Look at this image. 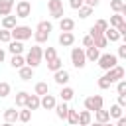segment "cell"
I'll return each instance as SVG.
<instances>
[{
  "mask_svg": "<svg viewBox=\"0 0 126 126\" xmlns=\"http://www.w3.org/2000/svg\"><path fill=\"white\" fill-rule=\"evenodd\" d=\"M41 53H43V49H41L39 45H33V47H30L28 55L24 57V59H26V65H28V67H32V69H35V67L41 63Z\"/></svg>",
  "mask_w": 126,
  "mask_h": 126,
  "instance_id": "obj_1",
  "label": "cell"
},
{
  "mask_svg": "<svg viewBox=\"0 0 126 126\" xmlns=\"http://www.w3.org/2000/svg\"><path fill=\"white\" fill-rule=\"evenodd\" d=\"M10 35L16 41H26V39H30L33 35V32H32L30 26H16L14 30H10Z\"/></svg>",
  "mask_w": 126,
  "mask_h": 126,
  "instance_id": "obj_2",
  "label": "cell"
},
{
  "mask_svg": "<svg viewBox=\"0 0 126 126\" xmlns=\"http://www.w3.org/2000/svg\"><path fill=\"white\" fill-rule=\"evenodd\" d=\"M96 63H98V67H100V69L108 71V69H112V67H116V65H118V57H116V55H112V53H102V55L96 59Z\"/></svg>",
  "mask_w": 126,
  "mask_h": 126,
  "instance_id": "obj_3",
  "label": "cell"
},
{
  "mask_svg": "<svg viewBox=\"0 0 126 126\" xmlns=\"http://www.w3.org/2000/svg\"><path fill=\"white\" fill-rule=\"evenodd\" d=\"M71 63H73L77 69H83V67L87 65L85 49H81V47H73V49H71Z\"/></svg>",
  "mask_w": 126,
  "mask_h": 126,
  "instance_id": "obj_4",
  "label": "cell"
},
{
  "mask_svg": "<svg viewBox=\"0 0 126 126\" xmlns=\"http://www.w3.org/2000/svg\"><path fill=\"white\" fill-rule=\"evenodd\" d=\"M102 96L100 94H91V96H87L85 98V110H89V112H96V110H100L102 108Z\"/></svg>",
  "mask_w": 126,
  "mask_h": 126,
  "instance_id": "obj_5",
  "label": "cell"
},
{
  "mask_svg": "<svg viewBox=\"0 0 126 126\" xmlns=\"http://www.w3.org/2000/svg\"><path fill=\"white\" fill-rule=\"evenodd\" d=\"M102 77H104V79H106V81H108L110 85H112V83H118L120 79H124V69H122L120 65H116V67L108 69V71H106V73H104Z\"/></svg>",
  "mask_w": 126,
  "mask_h": 126,
  "instance_id": "obj_6",
  "label": "cell"
},
{
  "mask_svg": "<svg viewBox=\"0 0 126 126\" xmlns=\"http://www.w3.org/2000/svg\"><path fill=\"white\" fill-rule=\"evenodd\" d=\"M32 14V4L28 0H20L16 4V18H28Z\"/></svg>",
  "mask_w": 126,
  "mask_h": 126,
  "instance_id": "obj_7",
  "label": "cell"
},
{
  "mask_svg": "<svg viewBox=\"0 0 126 126\" xmlns=\"http://www.w3.org/2000/svg\"><path fill=\"white\" fill-rule=\"evenodd\" d=\"M53 79H55V83H57L59 87H67V83H69L71 75H69V71L59 69V71H55V73H53Z\"/></svg>",
  "mask_w": 126,
  "mask_h": 126,
  "instance_id": "obj_8",
  "label": "cell"
},
{
  "mask_svg": "<svg viewBox=\"0 0 126 126\" xmlns=\"http://www.w3.org/2000/svg\"><path fill=\"white\" fill-rule=\"evenodd\" d=\"M55 104H57V100H55V96H53V94H43V96L39 98V106H41V108H45V110H53V108H55Z\"/></svg>",
  "mask_w": 126,
  "mask_h": 126,
  "instance_id": "obj_9",
  "label": "cell"
},
{
  "mask_svg": "<svg viewBox=\"0 0 126 126\" xmlns=\"http://www.w3.org/2000/svg\"><path fill=\"white\" fill-rule=\"evenodd\" d=\"M75 43V35H73V32H61L59 33V45H63V47H71Z\"/></svg>",
  "mask_w": 126,
  "mask_h": 126,
  "instance_id": "obj_10",
  "label": "cell"
},
{
  "mask_svg": "<svg viewBox=\"0 0 126 126\" xmlns=\"http://www.w3.org/2000/svg\"><path fill=\"white\" fill-rule=\"evenodd\" d=\"M110 10H112L114 14L124 16V14H126V2H124V0H110Z\"/></svg>",
  "mask_w": 126,
  "mask_h": 126,
  "instance_id": "obj_11",
  "label": "cell"
},
{
  "mask_svg": "<svg viewBox=\"0 0 126 126\" xmlns=\"http://www.w3.org/2000/svg\"><path fill=\"white\" fill-rule=\"evenodd\" d=\"M53 110H55V114H57L59 120H65L67 118V112H69V104L67 102H57Z\"/></svg>",
  "mask_w": 126,
  "mask_h": 126,
  "instance_id": "obj_12",
  "label": "cell"
},
{
  "mask_svg": "<svg viewBox=\"0 0 126 126\" xmlns=\"http://www.w3.org/2000/svg\"><path fill=\"white\" fill-rule=\"evenodd\" d=\"M39 98H41V96H37V94H28V100H26V106H24V108H28V110H37V108H39Z\"/></svg>",
  "mask_w": 126,
  "mask_h": 126,
  "instance_id": "obj_13",
  "label": "cell"
},
{
  "mask_svg": "<svg viewBox=\"0 0 126 126\" xmlns=\"http://www.w3.org/2000/svg\"><path fill=\"white\" fill-rule=\"evenodd\" d=\"M14 8V0H0V16H10Z\"/></svg>",
  "mask_w": 126,
  "mask_h": 126,
  "instance_id": "obj_14",
  "label": "cell"
},
{
  "mask_svg": "<svg viewBox=\"0 0 126 126\" xmlns=\"http://www.w3.org/2000/svg\"><path fill=\"white\" fill-rule=\"evenodd\" d=\"M8 51H10L12 55H22V51H24V43H22V41L12 39V41L8 43Z\"/></svg>",
  "mask_w": 126,
  "mask_h": 126,
  "instance_id": "obj_15",
  "label": "cell"
},
{
  "mask_svg": "<svg viewBox=\"0 0 126 126\" xmlns=\"http://www.w3.org/2000/svg\"><path fill=\"white\" fill-rule=\"evenodd\" d=\"M91 120H93L91 112H89V110H81V112H79V118H77V126H89Z\"/></svg>",
  "mask_w": 126,
  "mask_h": 126,
  "instance_id": "obj_16",
  "label": "cell"
},
{
  "mask_svg": "<svg viewBox=\"0 0 126 126\" xmlns=\"http://www.w3.org/2000/svg\"><path fill=\"white\" fill-rule=\"evenodd\" d=\"M73 28H75V20H71V18H61L59 20V30L61 32H73Z\"/></svg>",
  "mask_w": 126,
  "mask_h": 126,
  "instance_id": "obj_17",
  "label": "cell"
},
{
  "mask_svg": "<svg viewBox=\"0 0 126 126\" xmlns=\"http://www.w3.org/2000/svg\"><path fill=\"white\" fill-rule=\"evenodd\" d=\"M59 96H61V102H69V100L75 96V91H73L71 87H61V91H59Z\"/></svg>",
  "mask_w": 126,
  "mask_h": 126,
  "instance_id": "obj_18",
  "label": "cell"
},
{
  "mask_svg": "<svg viewBox=\"0 0 126 126\" xmlns=\"http://www.w3.org/2000/svg\"><path fill=\"white\" fill-rule=\"evenodd\" d=\"M16 20H18L16 16H4V18H2V28H4V30H14V28L18 26Z\"/></svg>",
  "mask_w": 126,
  "mask_h": 126,
  "instance_id": "obj_19",
  "label": "cell"
},
{
  "mask_svg": "<svg viewBox=\"0 0 126 126\" xmlns=\"http://www.w3.org/2000/svg\"><path fill=\"white\" fill-rule=\"evenodd\" d=\"M18 73H20V79H22V81H30V79H33V69L28 67V65H24L22 69H18Z\"/></svg>",
  "mask_w": 126,
  "mask_h": 126,
  "instance_id": "obj_20",
  "label": "cell"
},
{
  "mask_svg": "<svg viewBox=\"0 0 126 126\" xmlns=\"http://www.w3.org/2000/svg\"><path fill=\"white\" fill-rule=\"evenodd\" d=\"M94 118H96V122H100V124L110 122V114H108V110H104V108L96 110V112H94Z\"/></svg>",
  "mask_w": 126,
  "mask_h": 126,
  "instance_id": "obj_21",
  "label": "cell"
},
{
  "mask_svg": "<svg viewBox=\"0 0 126 126\" xmlns=\"http://www.w3.org/2000/svg\"><path fill=\"white\" fill-rule=\"evenodd\" d=\"M85 57H87V61H96V59L100 57V49H96V47H87Z\"/></svg>",
  "mask_w": 126,
  "mask_h": 126,
  "instance_id": "obj_22",
  "label": "cell"
},
{
  "mask_svg": "<svg viewBox=\"0 0 126 126\" xmlns=\"http://www.w3.org/2000/svg\"><path fill=\"white\" fill-rule=\"evenodd\" d=\"M4 120L10 122V124H14V122L18 120V110H16V108H6V110H4Z\"/></svg>",
  "mask_w": 126,
  "mask_h": 126,
  "instance_id": "obj_23",
  "label": "cell"
},
{
  "mask_svg": "<svg viewBox=\"0 0 126 126\" xmlns=\"http://www.w3.org/2000/svg\"><path fill=\"white\" fill-rule=\"evenodd\" d=\"M33 94H37V96H43V94H49V85L47 83H35V93Z\"/></svg>",
  "mask_w": 126,
  "mask_h": 126,
  "instance_id": "obj_24",
  "label": "cell"
},
{
  "mask_svg": "<svg viewBox=\"0 0 126 126\" xmlns=\"http://www.w3.org/2000/svg\"><path fill=\"white\" fill-rule=\"evenodd\" d=\"M122 24H126V22H124V16L114 14V16H110V26H108V28H114V30H116V28H120Z\"/></svg>",
  "mask_w": 126,
  "mask_h": 126,
  "instance_id": "obj_25",
  "label": "cell"
},
{
  "mask_svg": "<svg viewBox=\"0 0 126 126\" xmlns=\"http://www.w3.org/2000/svg\"><path fill=\"white\" fill-rule=\"evenodd\" d=\"M102 35L106 37V41H118V39H120V35H118V32H116L114 28H106V32H104Z\"/></svg>",
  "mask_w": 126,
  "mask_h": 126,
  "instance_id": "obj_26",
  "label": "cell"
},
{
  "mask_svg": "<svg viewBox=\"0 0 126 126\" xmlns=\"http://www.w3.org/2000/svg\"><path fill=\"white\" fill-rule=\"evenodd\" d=\"M10 65H12L14 69H22V67L26 65V59H24L22 55H12V59H10Z\"/></svg>",
  "mask_w": 126,
  "mask_h": 126,
  "instance_id": "obj_27",
  "label": "cell"
},
{
  "mask_svg": "<svg viewBox=\"0 0 126 126\" xmlns=\"http://www.w3.org/2000/svg\"><path fill=\"white\" fill-rule=\"evenodd\" d=\"M47 69H49V71H53V73H55V71H59V69H63V59H61V57H55L53 61H49V63H47Z\"/></svg>",
  "mask_w": 126,
  "mask_h": 126,
  "instance_id": "obj_28",
  "label": "cell"
},
{
  "mask_svg": "<svg viewBox=\"0 0 126 126\" xmlns=\"http://www.w3.org/2000/svg\"><path fill=\"white\" fill-rule=\"evenodd\" d=\"M51 30H53V24L51 22H45V20H41L37 24V28H35V32H45V33H51Z\"/></svg>",
  "mask_w": 126,
  "mask_h": 126,
  "instance_id": "obj_29",
  "label": "cell"
},
{
  "mask_svg": "<svg viewBox=\"0 0 126 126\" xmlns=\"http://www.w3.org/2000/svg\"><path fill=\"white\" fill-rule=\"evenodd\" d=\"M106 45H108V41H106V37H104V35L93 37V47H96V49H104Z\"/></svg>",
  "mask_w": 126,
  "mask_h": 126,
  "instance_id": "obj_30",
  "label": "cell"
},
{
  "mask_svg": "<svg viewBox=\"0 0 126 126\" xmlns=\"http://www.w3.org/2000/svg\"><path fill=\"white\" fill-rule=\"evenodd\" d=\"M55 57H57V51H55V47H47V49L41 53V59H45L47 63H49V61H53Z\"/></svg>",
  "mask_w": 126,
  "mask_h": 126,
  "instance_id": "obj_31",
  "label": "cell"
},
{
  "mask_svg": "<svg viewBox=\"0 0 126 126\" xmlns=\"http://www.w3.org/2000/svg\"><path fill=\"white\" fill-rule=\"evenodd\" d=\"M30 118H32V110H28V108H22V110H18V120H20V122L28 124V122H30Z\"/></svg>",
  "mask_w": 126,
  "mask_h": 126,
  "instance_id": "obj_32",
  "label": "cell"
},
{
  "mask_svg": "<svg viewBox=\"0 0 126 126\" xmlns=\"http://www.w3.org/2000/svg\"><path fill=\"white\" fill-rule=\"evenodd\" d=\"M47 8H49V14L57 12V10H63V0H47Z\"/></svg>",
  "mask_w": 126,
  "mask_h": 126,
  "instance_id": "obj_33",
  "label": "cell"
},
{
  "mask_svg": "<svg viewBox=\"0 0 126 126\" xmlns=\"http://www.w3.org/2000/svg\"><path fill=\"white\" fill-rule=\"evenodd\" d=\"M28 94L30 93H26V91H20L18 94H16V106H26V100H28Z\"/></svg>",
  "mask_w": 126,
  "mask_h": 126,
  "instance_id": "obj_34",
  "label": "cell"
},
{
  "mask_svg": "<svg viewBox=\"0 0 126 126\" xmlns=\"http://www.w3.org/2000/svg\"><path fill=\"white\" fill-rule=\"evenodd\" d=\"M77 118H79V112H77L75 108H69V112H67V118H65V120H69V124H71V126H77Z\"/></svg>",
  "mask_w": 126,
  "mask_h": 126,
  "instance_id": "obj_35",
  "label": "cell"
},
{
  "mask_svg": "<svg viewBox=\"0 0 126 126\" xmlns=\"http://www.w3.org/2000/svg\"><path fill=\"white\" fill-rule=\"evenodd\" d=\"M47 37H49V33H45V32H33V39H35L37 45L43 43V41H47Z\"/></svg>",
  "mask_w": 126,
  "mask_h": 126,
  "instance_id": "obj_36",
  "label": "cell"
},
{
  "mask_svg": "<svg viewBox=\"0 0 126 126\" xmlns=\"http://www.w3.org/2000/svg\"><path fill=\"white\" fill-rule=\"evenodd\" d=\"M108 114H110V118H120V116H124V114H122V108H120L118 104H112L110 110H108Z\"/></svg>",
  "mask_w": 126,
  "mask_h": 126,
  "instance_id": "obj_37",
  "label": "cell"
},
{
  "mask_svg": "<svg viewBox=\"0 0 126 126\" xmlns=\"http://www.w3.org/2000/svg\"><path fill=\"white\" fill-rule=\"evenodd\" d=\"M12 41V35H10V30H0V43H10Z\"/></svg>",
  "mask_w": 126,
  "mask_h": 126,
  "instance_id": "obj_38",
  "label": "cell"
},
{
  "mask_svg": "<svg viewBox=\"0 0 126 126\" xmlns=\"http://www.w3.org/2000/svg\"><path fill=\"white\" fill-rule=\"evenodd\" d=\"M8 94H10V83L2 81V83H0V98H6Z\"/></svg>",
  "mask_w": 126,
  "mask_h": 126,
  "instance_id": "obj_39",
  "label": "cell"
},
{
  "mask_svg": "<svg viewBox=\"0 0 126 126\" xmlns=\"http://www.w3.org/2000/svg\"><path fill=\"white\" fill-rule=\"evenodd\" d=\"M91 14H93V8H89V6H85V4L79 8V18H83V20H85V18H89Z\"/></svg>",
  "mask_w": 126,
  "mask_h": 126,
  "instance_id": "obj_40",
  "label": "cell"
},
{
  "mask_svg": "<svg viewBox=\"0 0 126 126\" xmlns=\"http://www.w3.org/2000/svg\"><path fill=\"white\" fill-rule=\"evenodd\" d=\"M94 28H96L100 33H104V32H106V28H108V22H106V20H96Z\"/></svg>",
  "mask_w": 126,
  "mask_h": 126,
  "instance_id": "obj_41",
  "label": "cell"
},
{
  "mask_svg": "<svg viewBox=\"0 0 126 126\" xmlns=\"http://www.w3.org/2000/svg\"><path fill=\"white\" fill-rule=\"evenodd\" d=\"M116 91H118V94H126V79H120V81H118Z\"/></svg>",
  "mask_w": 126,
  "mask_h": 126,
  "instance_id": "obj_42",
  "label": "cell"
},
{
  "mask_svg": "<svg viewBox=\"0 0 126 126\" xmlns=\"http://www.w3.org/2000/svg\"><path fill=\"white\" fill-rule=\"evenodd\" d=\"M96 85H98V89H102V91H104V89H110V83H108L104 77H100V79L96 81Z\"/></svg>",
  "mask_w": 126,
  "mask_h": 126,
  "instance_id": "obj_43",
  "label": "cell"
},
{
  "mask_svg": "<svg viewBox=\"0 0 126 126\" xmlns=\"http://www.w3.org/2000/svg\"><path fill=\"white\" fill-rule=\"evenodd\" d=\"M69 6H71L73 10H79V8L83 6V0H69Z\"/></svg>",
  "mask_w": 126,
  "mask_h": 126,
  "instance_id": "obj_44",
  "label": "cell"
},
{
  "mask_svg": "<svg viewBox=\"0 0 126 126\" xmlns=\"http://www.w3.org/2000/svg\"><path fill=\"white\" fill-rule=\"evenodd\" d=\"M98 2H100V0H83V4H85V6H89V8H93V10L98 6Z\"/></svg>",
  "mask_w": 126,
  "mask_h": 126,
  "instance_id": "obj_45",
  "label": "cell"
},
{
  "mask_svg": "<svg viewBox=\"0 0 126 126\" xmlns=\"http://www.w3.org/2000/svg\"><path fill=\"white\" fill-rule=\"evenodd\" d=\"M116 57H120V59L126 57V43H122V45L118 47V55H116Z\"/></svg>",
  "mask_w": 126,
  "mask_h": 126,
  "instance_id": "obj_46",
  "label": "cell"
},
{
  "mask_svg": "<svg viewBox=\"0 0 126 126\" xmlns=\"http://www.w3.org/2000/svg\"><path fill=\"white\" fill-rule=\"evenodd\" d=\"M83 45H85V47H93V37H91V35H85V37H83Z\"/></svg>",
  "mask_w": 126,
  "mask_h": 126,
  "instance_id": "obj_47",
  "label": "cell"
},
{
  "mask_svg": "<svg viewBox=\"0 0 126 126\" xmlns=\"http://www.w3.org/2000/svg\"><path fill=\"white\" fill-rule=\"evenodd\" d=\"M120 108H124L126 106V94H118V102H116Z\"/></svg>",
  "mask_w": 126,
  "mask_h": 126,
  "instance_id": "obj_48",
  "label": "cell"
},
{
  "mask_svg": "<svg viewBox=\"0 0 126 126\" xmlns=\"http://www.w3.org/2000/svg\"><path fill=\"white\" fill-rule=\"evenodd\" d=\"M114 126H126V118H124V116H120V118H118V122H116Z\"/></svg>",
  "mask_w": 126,
  "mask_h": 126,
  "instance_id": "obj_49",
  "label": "cell"
},
{
  "mask_svg": "<svg viewBox=\"0 0 126 126\" xmlns=\"http://www.w3.org/2000/svg\"><path fill=\"white\" fill-rule=\"evenodd\" d=\"M4 59H6V51H4V49H2V47H0V63H2V61H4Z\"/></svg>",
  "mask_w": 126,
  "mask_h": 126,
  "instance_id": "obj_50",
  "label": "cell"
},
{
  "mask_svg": "<svg viewBox=\"0 0 126 126\" xmlns=\"http://www.w3.org/2000/svg\"><path fill=\"white\" fill-rule=\"evenodd\" d=\"M2 126H14V124H10V122H4V124H2Z\"/></svg>",
  "mask_w": 126,
  "mask_h": 126,
  "instance_id": "obj_51",
  "label": "cell"
},
{
  "mask_svg": "<svg viewBox=\"0 0 126 126\" xmlns=\"http://www.w3.org/2000/svg\"><path fill=\"white\" fill-rule=\"evenodd\" d=\"M22 126H26V124H22Z\"/></svg>",
  "mask_w": 126,
  "mask_h": 126,
  "instance_id": "obj_52",
  "label": "cell"
}]
</instances>
